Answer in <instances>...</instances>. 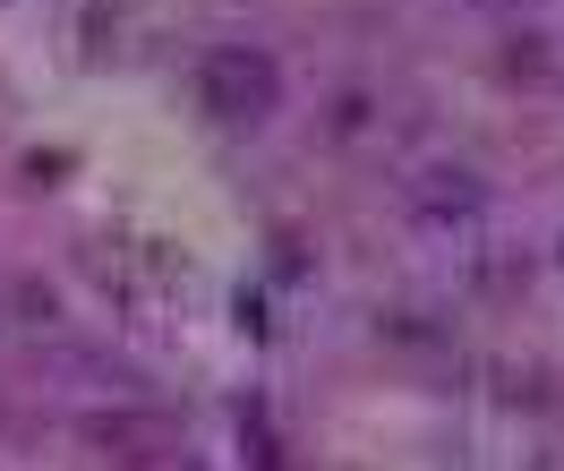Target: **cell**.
I'll list each match as a JSON object with an SVG mask.
<instances>
[{"mask_svg": "<svg viewBox=\"0 0 564 471\" xmlns=\"http://www.w3.org/2000/svg\"><path fill=\"white\" fill-rule=\"evenodd\" d=\"M197 86H206V104L223 120H265L282 95V69H274V52H257V43H214L197 61Z\"/></svg>", "mask_w": 564, "mask_h": 471, "instance_id": "obj_1", "label": "cell"}, {"mask_svg": "<svg viewBox=\"0 0 564 471\" xmlns=\"http://www.w3.org/2000/svg\"><path fill=\"white\" fill-rule=\"evenodd\" d=\"M496 206V189L470 172V163H427L420 181H411V215L436 223V232H479Z\"/></svg>", "mask_w": 564, "mask_h": 471, "instance_id": "obj_2", "label": "cell"}, {"mask_svg": "<svg viewBox=\"0 0 564 471\" xmlns=\"http://www.w3.org/2000/svg\"><path fill=\"white\" fill-rule=\"evenodd\" d=\"M95 446H104L111 463H129V471H145V463H163L172 454V420L163 411H120V420H95Z\"/></svg>", "mask_w": 564, "mask_h": 471, "instance_id": "obj_3", "label": "cell"}, {"mask_svg": "<svg viewBox=\"0 0 564 471\" xmlns=\"http://www.w3.org/2000/svg\"><path fill=\"white\" fill-rule=\"evenodd\" d=\"M470 18H496V26H522V18H547L556 0H462Z\"/></svg>", "mask_w": 564, "mask_h": 471, "instance_id": "obj_4", "label": "cell"}]
</instances>
